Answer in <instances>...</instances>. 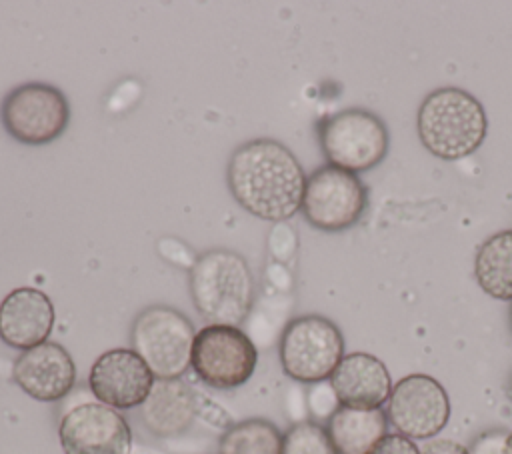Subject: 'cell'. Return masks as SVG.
<instances>
[{
    "label": "cell",
    "mask_w": 512,
    "mask_h": 454,
    "mask_svg": "<svg viewBox=\"0 0 512 454\" xmlns=\"http://www.w3.org/2000/svg\"><path fill=\"white\" fill-rule=\"evenodd\" d=\"M306 178L292 150L274 138L240 144L226 168L234 200L254 218L268 222L290 220L302 208Z\"/></svg>",
    "instance_id": "1"
},
{
    "label": "cell",
    "mask_w": 512,
    "mask_h": 454,
    "mask_svg": "<svg viewBox=\"0 0 512 454\" xmlns=\"http://www.w3.org/2000/svg\"><path fill=\"white\" fill-rule=\"evenodd\" d=\"M190 298L208 324L240 326L248 320L256 284L246 258L230 248H210L190 266Z\"/></svg>",
    "instance_id": "2"
},
{
    "label": "cell",
    "mask_w": 512,
    "mask_h": 454,
    "mask_svg": "<svg viewBox=\"0 0 512 454\" xmlns=\"http://www.w3.org/2000/svg\"><path fill=\"white\" fill-rule=\"evenodd\" d=\"M422 146L440 160H460L474 154L488 132L482 102L458 86L432 90L416 114Z\"/></svg>",
    "instance_id": "3"
},
{
    "label": "cell",
    "mask_w": 512,
    "mask_h": 454,
    "mask_svg": "<svg viewBox=\"0 0 512 454\" xmlns=\"http://www.w3.org/2000/svg\"><path fill=\"white\" fill-rule=\"evenodd\" d=\"M196 330L186 314L166 304L146 306L130 328V346L160 380L182 378L192 360Z\"/></svg>",
    "instance_id": "4"
},
{
    "label": "cell",
    "mask_w": 512,
    "mask_h": 454,
    "mask_svg": "<svg viewBox=\"0 0 512 454\" xmlns=\"http://www.w3.org/2000/svg\"><path fill=\"white\" fill-rule=\"evenodd\" d=\"M278 358L288 378L302 384H320L330 380L344 358V336L326 316H296L282 330Z\"/></svg>",
    "instance_id": "5"
},
{
    "label": "cell",
    "mask_w": 512,
    "mask_h": 454,
    "mask_svg": "<svg viewBox=\"0 0 512 454\" xmlns=\"http://www.w3.org/2000/svg\"><path fill=\"white\" fill-rule=\"evenodd\" d=\"M318 138L328 164L352 174L376 168L390 144L382 118L364 108H346L324 118Z\"/></svg>",
    "instance_id": "6"
},
{
    "label": "cell",
    "mask_w": 512,
    "mask_h": 454,
    "mask_svg": "<svg viewBox=\"0 0 512 454\" xmlns=\"http://www.w3.org/2000/svg\"><path fill=\"white\" fill-rule=\"evenodd\" d=\"M258 362L252 338L240 326L206 324L196 332L190 368L214 390H234L246 384Z\"/></svg>",
    "instance_id": "7"
},
{
    "label": "cell",
    "mask_w": 512,
    "mask_h": 454,
    "mask_svg": "<svg viewBox=\"0 0 512 454\" xmlns=\"http://www.w3.org/2000/svg\"><path fill=\"white\" fill-rule=\"evenodd\" d=\"M4 130L28 146L48 144L64 134L70 122V104L60 88L44 82H26L12 88L0 108Z\"/></svg>",
    "instance_id": "8"
},
{
    "label": "cell",
    "mask_w": 512,
    "mask_h": 454,
    "mask_svg": "<svg viewBox=\"0 0 512 454\" xmlns=\"http://www.w3.org/2000/svg\"><path fill=\"white\" fill-rule=\"evenodd\" d=\"M366 206L368 188L348 170L324 164L306 178L300 210L316 230H348L362 218Z\"/></svg>",
    "instance_id": "9"
},
{
    "label": "cell",
    "mask_w": 512,
    "mask_h": 454,
    "mask_svg": "<svg viewBox=\"0 0 512 454\" xmlns=\"http://www.w3.org/2000/svg\"><path fill=\"white\" fill-rule=\"evenodd\" d=\"M450 398L446 388L428 374L400 378L386 402L388 424L410 440L438 436L450 420Z\"/></svg>",
    "instance_id": "10"
},
{
    "label": "cell",
    "mask_w": 512,
    "mask_h": 454,
    "mask_svg": "<svg viewBox=\"0 0 512 454\" xmlns=\"http://www.w3.org/2000/svg\"><path fill=\"white\" fill-rule=\"evenodd\" d=\"M64 454H130L132 428L120 410L102 402L72 406L58 422Z\"/></svg>",
    "instance_id": "11"
},
{
    "label": "cell",
    "mask_w": 512,
    "mask_h": 454,
    "mask_svg": "<svg viewBox=\"0 0 512 454\" xmlns=\"http://www.w3.org/2000/svg\"><path fill=\"white\" fill-rule=\"evenodd\" d=\"M154 382L156 376L132 348L102 352L88 374V386L94 398L116 410L140 408Z\"/></svg>",
    "instance_id": "12"
},
{
    "label": "cell",
    "mask_w": 512,
    "mask_h": 454,
    "mask_svg": "<svg viewBox=\"0 0 512 454\" xmlns=\"http://www.w3.org/2000/svg\"><path fill=\"white\" fill-rule=\"evenodd\" d=\"M18 388L38 402H58L76 384V364L70 352L52 340L18 354L12 366Z\"/></svg>",
    "instance_id": "13"
},
{
    "label": "cell",
    "mask_w": 512,
    "mask_h": 454,
    "mask_svg": "<svg viewBox=\"0 0 512 454\" xmlns=\"http://www.w3.org/2000/svg\"><path fill=\"white\" fill-rule=\"evenodd\" d=\"M54 304L38 288L20 286L0 302V340L20 352L48 340L54 328Z\"/></svg>",
    "instance_id": "14"
},
{
    "label": "cell",
    "mask_w": 512,
    "mask_h": 454,
    "mask_svg": "<svg viewBox=\"0 0 512 454\" xmlns=\"http://www.w3.org/2000/svg\"><path fill=\"white\" fill-rule=\"evenodd\" d=\"M328 382L338 404L350 408H380L394 386L386 364L368 352L344 354Z\"/></svg>",
    "instance_id": "15"
},
{
    "label": "cell",
    "mask_w": 512,
    "mask_h": 454,
    "mask_svg": "<svg viewBox=\"0 0 512 454\" xmlns=\"http://www.w3.org/2000/svg\"><path fill=\"white\" fill-rule=\"evenodd\" d=\"M138 414L152 436L174 438L194 424L198 416V400L194 390L182 378H156Z\"/></svg>",
    "instance_id": "16"
},
{
    "label": "cell",
    "mask_w": 512,
    "mask_h": 454,
    "mask_svg": "<svg viewBox=\"0 0 512 454\" xmlns=\"http://www.w3.org/2000/svg\"><path fill=\"white\" fill-rule=\"evenodd\" d=\"M326 432L338 454H368L388 434V418L382 408L338 406Z\"/></svg>",
    "instance_id": "17"
},
{
    "label": "cell",
    "mask_w": 512,
    "mask_h": 454,
    "mask_svg": "<svg viewBox=\"0 0 512 454\" xmlns=\"http://www.w3.org/2000/svg\"><path fill=\"white\" fill-rule=\"evenodd\" d=\"M474 276L490 298L512 302V230H500L478 246Z\"/></svg>",
    "instance_id": "18"
},
{
    "label": "cell",
    "mask_w": 512,
    "mask_h": 454,
    "mask_svg": "<svg viewBox=\"0 0 512 454\" xmlns=\"http://www.w3.org/2000/svg\"><path fill=\"white\" fill-rule=\"evenodd\" d=\"M284 434L266 418H246L224 430L218 454H280Z\"/></svg>",
    "instance_id": "19"
},
{
    "label": "cell",
    "mask_w": 512,
    "mask_h": 454,
    "mask_svg": "<svg viewBox=\"0 0 512 454\" xmlns=\"http://www.w3.org/2000/svg\"><path fill=\"white\" fill-rule=\"evenodd\" d=\"M280 454H338L326 426L314 420H302L292 424L284 432Z\"/></svg>",
    "instance_id": "20"
},
{
    "label": "cell",
    "mask_w": 512,
    "mask_h": 454,
    "mask_svg": "<svg viewBox=\"0 0 512 454\" xmlns=\"http://www.w3.org/2000/svg\"><path fill=\"white\" fill-rule=\"evenodd\" d=\"M310 406L312 412L320 418H330L334 414V410L340 406L336 400V394L330 386V382H320L314 386V390L310 392Z\"/></svg>",
    "instance_id": "21"
},
{
    "label": "cell",
    "mask_w": 512,
    "mask_h": 454,
    "mask_svg": "<svg viewBox=\"0 0 512 454\" xmlns=\"http://www.w3.org/2000/svg\"><path fill=\"white\" fill-rule=\"evenodd\" d=\"M368 454H422L416 440L402 434H386Z\"/></svg>",
    "instance_id": "22"
},
{
    "label": "cell",
    "mask_w": 512,
    "mask_h": 454,
    "mask_svg": "<svg viewBox=\"0 0 512 454\" xmlns=\"http://www.w3.org/2000/svg\"><path fill=\"white\" fill-rule=\"evenodd\" d=\"M506 430L496 428V430H486L480 436L474 438L472 446L468 448L470 454H502L504 440H506Z\"/></svg>",
    "instance_id": "23"
},
{
    "label": "cell",
    "mask_w": 512,
    "mask_h": 454,
    "mask_svg": "<svg viewBox=\"0 0 512 454\" xmlns=\"http://www.w3.org/2000/svg\"><path fill=\"white\" fill-rule=\"evenodd\" d=\"M422 454H470L468 448H464L456 440L448 438H430L420 446Z\"/></svg>",
    "instance_id": "24"
},
{
    "label": "cell",
    "mask_w": 512,
    "mask_h": 454,
    "mask_svg": "<svg viewBox=\"0 0 512 454\" xmlns=\"http://www.w3.org/2000/svg\"><path fill=\"white\" fill-rule=\"evenodd\" d=\"M502 454H512V430L506 434V440H504V448H502Z\"/></svg>",
    "instance_id": "25"
},
{
    "label": "cell",
    "mask_w": 512,
    "mask_h": 454,
    "mask_svg": "<svg viewBox=\"0 0 512 454\" xmlns=\"http://www.w3.org/2000/svg\"><path fill=\"white\" fill-rule=\"evenodd\" d=\"M508 394L512 398V372H510V378H508Z\"/></svg>",
    "instance_id": "26"
},
{
    "label": "cell",
    "mask_w": 512,
    "mask_h": 454,
    "mask_svg": "<svg viewBox=\"0 0 512 454\" xmlns=\"http://www.w3.org/2000/svg\"><path fill=\"white\" fill-rule=\"evenodd\" d=\"M510 332H512V306H510Z\"/></svg>",
    "instance_id": "27"
}]
</instances>
